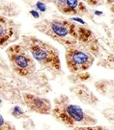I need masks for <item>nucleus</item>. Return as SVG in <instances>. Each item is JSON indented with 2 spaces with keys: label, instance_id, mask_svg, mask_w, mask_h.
I'll use <instances>...</instances> for the list:
<instances>
[{
  "label": "nucleus",
  "instance_id": "f257e3e1",
  "mask_svg": "<svg viewBox=\"0 0 114 130\" xmlns=\"http://www.w3.org/2000/svg\"><path fill=\"white\" fill-rule=\"evenodd\" d=\"M34 27L41 33L65 48L72 46L95 45L92 43V31L85 27L76 25L67 21H43L36 23Z\"/></svg>",
  "mask_w": 114,
  "mask_h": 130
},
{
  "label": "nucleus",
  "instance_id": "f03ea898",
  "mask_svg": "<svg viewBox=\"0 0 114 130\" xmlns=\"http://www.w3.org/2000/svg\"><path fill=\"white\" fill-rule=\"evenodd\" d=\"M52 106V117L59 123L69 128L93 126L98 123V119L94 114L73 103L65 94L56 96Z\"/></svg>",
  "mask_w": 114,
  "mask_h": 130
},
{
  "label": "nucleus",
  "instance_id": "7ed1b4c3",
  "mask_svg": "<svg viewBox=\"0 0 114 130\" xmlns=\"http://www.w3.org/2000/svg\"><path fill=\"white\" fill-rule=\"evenodd\" d=\"M19 43L30 52L43 69L52 74L61 73L60 53L52 44L35 36L27 34L21 37Z\"/></svg>",
  "mask_w": 114,
  "mask_h": 130
},
{
  "label": "nucleus",
  "instance_id": "20e7f679",
  "mask_svg": "<svg viewBox=\"0 0 114 130\" xmlns=\"http://www.w3.org/2000/svg\"><path fill=\"white\" fill-rule=\"evenodd\" d=\"M10 69L17 76L28 78L36 71V62L30 52L20 43L8 47L6 50Z\"/></svg>",
  "mask_w": 114,
  "mask_h": 130
},
{
  "label": "nucleus",
  "instance_id": "39448f33",
  "mask_svg": "<svg viewBox=\"0 0 114 130\" xmlns=\"http://www.w3.org/2000/svg\"><path fill=\"white\" fill-rule=\"evenodd\" d=\"M65 63L67 69L74 74H80L92 67L95 57L83 46H72L65 50Z\"/></svg>",
  "mask_w": 114,
  "mask_h": 130
},
{
  "label": "nucleus",
  "instance_id": "423d86ee",
  "mask_svg": "<svg viewBox=\"0 0 114 130\" xmlns=\"http://www.w3.org/2000/svg\"><path fill=\"white\" fill-rule=\"evenodd\" d=\"M20 37V26L5 14H2V10L0 9V50L14 44Z\"/></svg>",
  "mask_w": 114,
  "mask_h": 130
},
{
  "label": "nucleus",
  "instance_id": "0eeeda50",
  "mask_svg": "<svg viewBox=\"0 0 114 130\" xmlns=\"http://www.w3.org/2000/svg\"><path fill=\"white\" fill-rule=\"evenodd\" d=\"M23 101L29 111L39 115H49L52 111V104L50 100L30 92H23Z\"/></svg>",
  "mask_w": 114,
  "mask_h": 130
},
{
  "label": "nucleus",
  "instance_id": "6e6552de",
  "mask_svg": "<svg viewBox=\"0 0 114 130\" xmlns=\"http://www.w3.org/2000/svg\"><path fill=\"white\" fill-rule=\"evenodd\" d=\"M57 6L60 11L65 14H76L79 12L86 11V8L78 0H58Z\"/></svg>",
  "mask_w": 114,
  "mask_h": 130
},
{
  "label": "nucleus",
  "instance_id": "1a4fd4ad",
  "mask_svg": "<svg viewBox=\"0 0 114 130\" xmlns=\"http://www.w3.org/2000/svg\"><path fill=\"white\" fill-rule=\"evenodd\" d=\"M72 130H114L112 128L103 125H93L88 127H78L72 129Z\"/></svg>",
  "mask_w": 114,
  "mask_h": 130
},
{
  "label": "nucleus",
  "instance_id": "9d476101",
  "mask_svg": "<svg viewBox=\"0 0 114 130\" xmlns=\"http://www.w3.org/2000/svg\"><path fill=\"white\" fill-rule=\"evenodd\" d=\"M12 115L17 119H21V118L25 119L28 117L22 109L19 108V106H15L12 109Z\"/></svg>",
  "mask_w": 114,
  "mask_h": 130
},
{
  "label": "nucleus",
  "instance_id": "9b49d317",
  "mask_svg": "<svg viewBox=\"0 0 114 130\" xmlns=\"http://www.w3.org/2000/svg\"><path fill=\"white\" fill-rule=\"evenodd\" d=\"M0 130H16L12 125L6 122L4 118L0 115Z\"/></svg>",
  "mask_w": 114,
  "mask_h": 130
},
{
  "label": "nucleus",
  "instance_id": "f8f14e48",
  "mask_svg": "<svg viewBox=\"0 0 114 130\" xmlns=\"http://www.w3.org/2000/svg\"><path fill=\"white\" fill-rule=\"evenodd\" d=\"M37 6H38L39 9L41 10V11H45V5L43 4L42 3L39 2L38 4H37Z\"/></svg>",
  "mask_w": 114,
  "mask_h": 130
},
{
  "label": "nucleus",
  "instance_id": "ddd939ff",
  "mask_svg": "<svg viewBox=\"0 0 114 130\" xmlns=\"http://www.w3.org/2000/svg\"><path fill=\"white\" fill-rule=\"evenodd\" d=\"M72 20H74V21H77L78 22H81V23H84V22L83 21V20H81V19H78V18H72Z\"/></svg>",
  "mask_w": 114,
  "mask_h": 130
}]
</instances>
